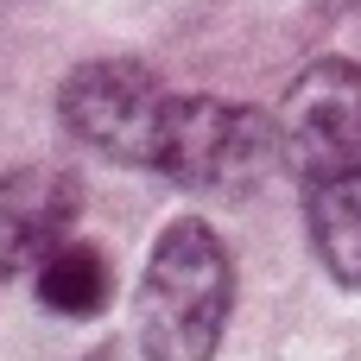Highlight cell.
<instances>
[{
    "instance_id": "cell-5",
    "label": "cell",
    "mask_w": 361,
    "mask_h": 361,
    "mask_svg": "<svg viewBox=\"0 0 361 361\" xmlns=\"http://www.w3.org/2000/svg\"><path fill=\"white\" fill-rule=\"evenodd\" d=\"M76 178L63 171H6L0 178V279L38 267L57 241H70V222H76Z\"/></svg>"
},
{
    "instance_id": "cell-4",
    "label": "cell",
    "mask_w": 361,
    "mask_h": 361,
    "mask_svg": "<svg viewBox=\"0 0 361 361\" xmlns=\"http://www.w3.org/2000/svg\"><path fill=\"white\" fill-rule=\"evenodd\" d=\"M286 133V165L305 184L343 178L361 165V63L349 57H317L298 70L279 108Z\"/></svg>"
},
{
    "instance_id": "cell-2",
    "label": "cell",
    "mask_w": 361,
    "mask_h": 361,
    "mask_svg": "<svg viewBox=\"0 0 361 361\" xmlns=\"http://www.w3.org/2000/svg\"><path fill=\"white\" fill-rule=\"evenodd\" d=\"M286 159V133L273 114L222 95H171L152 171L197 197H247L267 184V171Z\"/></svg>"
},
{
    "instance_id": "cell-3",
    "label": "cell",
    "mask_w": 361,
    "mask_h": 361,
    "mask_svg": "<svg viewBox=\"0 0 361 361\" xmlns=\"http://www.w3.org/2000/svg\"><path fill=\"white\" fill-rule=\"evenodd\" d=\"M165 108H171L165 82L140 57H95V63L70 70V82L57 89L63 127L82 146H95L102 159H121V165H152Z\"/></svg>"
},
{
    "instance_id": "cell-1",
    "label": "cell",
    "mask_w": 361,
    "mask_h": 361,
    "mask_svg": "<svg viewBox=\"0 0 361 361\" xmlns=\"http://www.w3.org/2000/svg\"><path fill=\"white\" fill-rule=\"evenodd\" d=\"M228 311H235V260L222 235L190 216L165 222L133 292L140 349L159 361H209L222 349Z\"/></svg>"
},
{
    "instance_id": "cell-6",
    "label": "cell",
    "mask_w": 361,
    "mask_h": 361,
    "mask_svg": "<svg viewBox=\"0 0 361 361\" xmlns=\"http://www.w3.org/2000/svg\"><path fill=\"white\" fill-rule=\"evenodd\" d=\"M305 209H311V241L324 267L343 286H361V165L343 178L305 184Z\"/></svg>"
},
{
    "instance_id": "cell-7",
    "label": "cell",
    "mask_w": 361,
    "mask_h": 361,
    "mask_svg": "<svg viewBox=\"0 0 361 361\" xmlns=\"http://www.w3.org/2000/svg\"><path fill=\"white\" fill-rule=\"evenodd\" d=\"M38 298L57 311V317H95L108 298H114V267L102 247L89 241H57L44 260H38Z\"/></svg>"
}]
</instances>
